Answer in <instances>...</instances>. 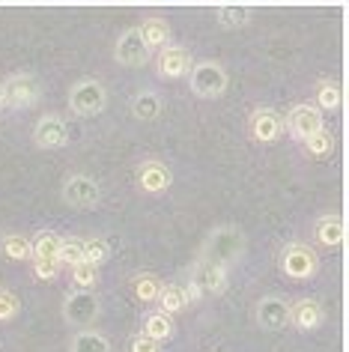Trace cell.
Segmentation results:
<instances>
[{"instance_id":"1","label":"cell","mask_w":349,"mask_h":352,"mask_svg":"<svg viewBox=\"0 0 349 352\" xmlns=\"http://www.w3.org/2000/svg\"><path fill=\"white\" fill-rule=\"evenodd\" d=\"M245 257V233L239 227H215L212 233L206 236L203 248H200V260L203 263H212V266H221V269H230L242 263Z\"/></svg>"},{"instance_id":"2","label":"cell","mask_w":349,"mask_h":352,"mask_svg":"<svg viewBox=\"0 0 349 352\" xmlns=\"http://www.w3.org/2000/svg\"><path fill=\"white\" fill-rule=\"evenodd\" d=\"M188 87L197 99H221L227 93V72L218 60H200L188 72Z\"/></svg>"},{"instance_id":"3","label":"cell","mask_w":349,"mask_h":352,"mask_svg":"<svg viewBox=\"0 0 349 352\" xmlns=\"http://www.w3.org/2000/svg\"><path fill=\"white\" fill-rule=\"evenodd\" d=\"M104 108H108V90H104L102 81L84 78V81L72 84V90H69V111L75 117H99Z\"/></svg>"},{"instance_id":"4","label":"cell","mask_w":349,"mask_h":352,"mask_svg":"<svg viewBox=\"0 0 349 352\" xmlns=\"http://www.w3.org/2000/svg\"><path fill=\"white\" fill-rule=\"evenodd\" d=\"M278 266L290 280H308L317 275L319 269V257L311 245L304 242H290L281 248V257H278Z\"/></svg>"},{"instance_id":"5","label":"cell","mask_w":349,"mask_h":352,"mask_svg":"<svg viewBox=\"0 0 349 352\" xmlns=\"http://www.w3.org/2000/svg\"><path fill=\"white\" fill-rule=\"evenodd\" d=\"M185 289H188V302L221 296L227 289V269L197 260V266H194V272H191V280L185 284Z\"/></svg>"},{"instance_id":"6","label":"cell","mask_w":349,"mask_h":352,"mask_svg":"<svg viewBox=\"0 0 349 352\" xmlns=\"http://www.w3.org/2000/svg\"><path fill=\"white\" fill-rule=\"evenodd\" d=\"M60 197H63V204L69 209L87 212V209H93L95 204H99L102 188H99V182H95L93 176L75 173V176H69V179L63 182V191H60Z\"/></svg>"},{"instance_id":"7","label":"cell","mask_w":349,"mask_h":352,"mask_svg":"<svg viewBox=\"0 0 349 352\" xmlns=\"http://www.w3.org/2000/svg\"><path fill=\"white\" fill-rule=\"evenodd\" d=\"M42 96V87L33 75H12L3 81V108H12V111H24V108H33Z\"/></svg>"},{"instance_id":"8","label":"cell","mask_w":349,"mask_h":352,"mask_svg":"<svg viewBox=\"0 0 349 352\" xmlns=\"http://www.w3.org/2000/svg\"><path fill=\"white\" fill-rule=\"evenodd\" d=\"M95 316H99V298L90 289H75L63 298V320L72 329H87L95 322Z\"/></svg>"},{"instance_id":"9","label":"cell","mask_w":349,"mask_h":352,"mask_svg":"<svg viewBox=\"0 0 349 352\" xmlns=\"http://www.w3.org/2000/svg\"><path fill=\"white\" fill-rule=\"evenodd\" d=\"M254 322L263 331H284L290 325V302L281 296H263L254 307Z\"/></svg>"},{"instance_id":"10","label":"cell","mask_w":349,"mask_h":352,"mask_svg":"<svg viewBox=\"0 0 349 352\" xmlns=\"http://www.w3.org/2000/svg\"><path fill=\"white\" fill-rule=\"evenodd\" d=\"M319 129H322V113L313 108L311 102L293 104L290 113H286V120H284V131H290L295 140H308L311 135H317Z\"/></svg>"},{"instance_id":"11","label":"cell","mask_w":349,"mask_h":352,"mask_svg":"<svg viewBox=\"0 0 349 352\" xmlns=\"http://www.w3.org/2000/svg\"><path fill=\"white\" fill-rule=\"evenodd\" d=\"M113 60H117L120 66L126 69H141L146 66V60H150V48L144 45L141 33H137V28H128L120 33L117 45H113Z\"/></svg>"},{"instance_id":"12","label":"cell","mask_w":349,"mask_h":352,"mask_svg":"<svg viewBox=\"0 0 349 352\" xmlns=\"http://www.w3.org/2000/svg\"><path fill=\"white\" fill-rule=\"evenodd\" d=\"M248 135L257 144H275L284 135V117L275 108H254L248 117Z\"/></svg>"},{"instance_id":"13","label":"cell","mask_w":349,"mask_h":352,"mask_svg":"<svg viewBox=\"0 0 349 352\" xmlns=\"http://www.w3.org/2000/svg\"><path fill=\"white\" fill-rule=\"evenodd\" d=\"M191 54L182 45H168L159 51V57H155V72L164 81H177V78H185L191 72Z\"/></svg>"},{"instance_id":"14","label":"cell","mask_w":349,"mask_h":352,"mask_svg":"<svg viewBox=\"0 0 349 352\" xmlns=\"http://www.w3.org/2000/svg\"><path fill=\"white\" fill-rule=\"evenodd\" d=\"M33 144L39 149H60L69 144V129L66 122L54 117V113H48V117H39L36 126H33Z\"/></svg>"},{"instance_id":"15","label":"cell","mask_w":349,"mask_h":352,"mask_svg":"<svg viewBox=\"0 0 349 352\" xmlns=\"http://www.w3.org/2000/svg\"><path fill=\"white\" fill-rule=\"evenodd\" d=\"M137 186L144 195H164L173 186V173L161 162H144L137 170Z\"/></svg>"},{"instance_id":"16","label":"cell","mask_w":349,"mask_h":352,"mask_svg":"<svg viewBox=\"0 0 349 352\" xmlns=\"http://www.w3.org/2000/svg\"><path fill=\"white\" fill-rule=\"evenodd\" d=\"M322 320H326V311H322V305L317 302V298H299V302L290 305V322L299 331L319 329Z\"/></svg>"},{"instance_id":"17","label":"cell","mask_w":349,"mask_h":352,"mask_svg":"<svg viewBox=\"0 0 349 352\" xmlns=\"http://www.w3.org/2000/svg\"><path fill=\"white\" fill-rule=\"evenodd\" d=\"M313 239H317L322 248H340V245H344V218L322 215L319 221L313 224Z\"/></svg>"},{"instance_id":"18","label":"cell","mask_w":349,"mask_h":352,"mask_svg":"<svg viewBox=\"0 0 349 352\" xmlns=\"http://www.w3.org/2000/svg\"><path fill=\"white\" fill-rule=\"evenodd\" d=\"M137 33H141L144 45L150 48V54H153V51L168 48V42H170V24L164 19H146L141 28H137Z\"/></svg>"},{"instance_id":"19","label":"cell","mask_w":349,"mask_h":352,"mask_svg":"<svg viewBox=\"0 0 349 352\" xmlns=\"http://www.w3.org/2000/svg\"><path fill=\"white\" fill-rule=\"evenodd\" d=\"M159 113H161V96L159 93H153V90H141L132 99V117L135 120H141V122H153V120H159Z\"/></svg>"},{"instance_id":"20","label":"cell","mask_w":349,"mask_h":352,"mask_svg":"<svg viewBox=\"0 0 349 352\" xmlns=\"http://www.w3.org/2000/svg\"><path fill=\"white\" fill-rule=\"evenodd\" d=\"M313 96H317V104H313L317 111H340V104H344V90L335 78H322Z\"/></svg>"},{"instance_id":"21","label":"cell","mask_w":349,"mask_h":352,"mask_svg":"<svg viewBox=\"0 0 349 352\" xmlns=\"http://www.w3.org/2000/svg\"><path fill=\"white\" fill-rule=\"evenodd\" d=\"M191 302H188V289L182 287V284H168V287H161V293H159V311L161 314H179V311H185Z\"/></svg>"},{"instance_id":"22","label":"cell","mask_w":349,"mask_h":352,"mask_svg":"<svg viewBox=\"0 0 349 352\" xmlns=\"http://www.w3.org/2000/svg\"><path fill=\"white\" fill-rule=\"evenodd\" d=\"M161 278L153 275V272H141V275L132 278V293L137 302L150 305V302H159V293H161Z\"/></svg>"},{"instance_id":"23","label":"cell","mask_w":349,"mask_h":352,"mask_svg":"<svg viewBox=\"0 0 349 352\" xmlns=\"http://www.w3.org/2000/svg\"><path fill=\"white\" fill-rule=\"evenodd\" d=\"M251 15H254L251 6H230L227 3V6H218L215 10V21H218V28H224V30H239L251 21Z\"/></svg>"},{"instance_id":"24","label":"cell","mask_w":349,"mask_h":352,"mask_svg":"<svg viewBox=\"0 0 349 352\" xmlns=\"http://www.w3.org/2000/svg\"><path fill=\"white\" fill-rule=\"evenodd\" d=\"M150 340L155 343H164V340H170L173 338V320L168 314H161V311H153V314H146V320H144V331Z\"/></svg>"},{"instance_id":"25","label":"cell","mask_w":349,"mask_h":352,"mask_svg":"<svg viewBox=\"0 0 349 352\" xmlns=\"http://www.w3.org/2000/svg\"><path fill=\"white\" fill-rule=\"evenodd\" d=\"M69 352H113V349H111V340L104 338V334L84 329V331H78L72 338Z\"/></svg>"},{"instance_id":"26","label":"cell","mask_w":349,"mask_h":352,"mask_svg":"<svg viewBox=\"0 0 349 352\" xmlns=\"http://www.w3.org/2000/svg\"><path fill=\"white\" fill-rule=\"evenodd\" d=\"M0 254H3L6 260H33V251H30V239L21 233H6L3 239H0Z\"/></svg>"},{"instance_id":"27","label":"cell","mask_w":349,"mask_h":352,"mask_svg":"<svg viewBox=\"0 0 349 352\" xmlns=\"http://www.w3.org/2000/svg\"><path fill=\"white\" fill-rule=\"evenodd\" d=\"M30 251H33V260H57V254H60V236L54 230H39L30 239Z\"/></svg>"},{"instance_id":"28","label":"cell","mask_w":349,"mask_h":352,"mask_svg":"<svg viewBox=\"0 0 349 352\" xmlns=\"http://www.w3.org/2000/svg\"><path fill=\"white\" fill-rule=\"evenodd\" d=\"M302 144H304V153L311 158H328L335 153V135H331L328 129H319L317 135H311L308 140H302Z\"/></svg>"},{"instance_id":"29","label":"cell","mask_w":349,"mask_h":352,"mask_svg":"<svg viewBox=\"0 0 349 352\" xmlns=\"http://www.w3.org/2000/svg\"><path fill=\"white\" fill-rule=\"evenodd\" d=\"M57 263L60 266H78L84 263V239L78 236H69V239H60V254H57Z\"/></svg>"},{"instance_id":"30","label":"cell","mask_w":349,"mask_h":352,"mask_svg":"<svg viewBox=\"0 0 349 352\" xmlns=\"http://www.w3.org/2000/svg\"><path fill=\"white\" fill-rule=\"evenodd\" d=\"M84 260L93 263V266H102V263L111 260V245L102 239V236H93V239H84Z\"/></svg>"},{"instance_id":"31","label":"cell","mask_w":349,"mask_h":352,"mask_svg":"<svg viewBox=\"0 0 349 352\" xmlns=\"http://www.w3.org/2000/svg\"><path fill=\"white\" fill-rule=\"evenodd\" d=\"M72 284L78 289H93L99 284V266H93V263H87V260L72 266Z\"/></svg>"},{"instance_id":"32","label":"cell","mask_w":349,"mask_h":352,"mask_svg":"<svg viewBox=\"0 0 349 352\" xmlns=\"http://www.w3.org/2000/svg\"><path fill=\"white\" fill-rule=\"evenodd\" d=\"M21 314V302L12 289H0V322H12Z\"/></svg>"},{"instance_id":"33","label":"cell","mask_w":349,"mask_h":352,"mask_svg":"<svg viewBox=\"0 0 349 352\" xmlns=\"http://www.w3.org/2000/svg\"><path fill=\"white\" fill-rule=\"evenodd\" d=\"M33 263V275L39 280H54L57 272H60V263L57 260H30Z\"/></svg>"},{"instance_id":"34","label":"cell","mask_w":349,"mask_h":352,"mask_svg":"<svg viewBox=\"0 0 349 352\" xmlns=\"http://www.w3.org/2000/svg\"><path fill=\"white\" fill-rule=\"evenodd\" d=\"M128 352H161V349H159V343L150 340L146 334H135L132 343H128Z\"/></svg>"},{"instance_id":"35","label":"cell","mask_w":349,"mask_h":352,"mask_svg":"<svg viewBox=\"0 0 349 352\" xmlns=\"http://www.w3.org/2000/svg\"><path fill=\"white\" fill-rule=\"evenodd\" d=\"M0 108H3V84H0Z\"/></svg>"}]
</instances>
